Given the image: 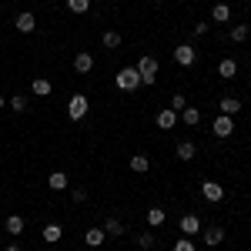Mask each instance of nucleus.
<instances>
[{
	"label": "nucleus",
	"instance_id": "0eeeda50",
	"mask_svg": "<svg viewBox=\"0 0 251 251\" xmlns=\"http://www.w3.org/2000/svg\"><path fill=\"white\" fill-rule=\"evenodd\" d=\"M14 27H17L20 34H34V30H37V17H34L30 10H20L17 17H14Z\"/></svg>",
	"mask_w": 251,
	"mask_h": 251
},
{
	"label": "nucleus",
	"instance_id": "6e6552de",
	"mask_svg": "<svg viewBox=\"0 0 251 251\" xmlns=\"http://www.w3.org/2000/svg\"><path fill=\"white\" fill-rule=\"evenodd\" d=\"M154 121H157V127H161V131H171L174 124L181 121V117H177V111H171V107H161Z\"/></svg>",
	"mask_w": 251,
	"mask_h": 251
},
{
	"label": "nucleus",
	"instance_id": "72a5a7b5",
	"mask_svg": "<svg viewBox=\"0 0 251 251\" xmlns=\"http://www.w3.org/2000/svg\"><path fill=\"white\" fill-rule=\"evenodd\" d=\"M3 251H20V245H7V248H3Z\"/></svg>",
	"mask_w": 251,
	"mask_h": 251
},
{
	"label": "nucleus",
	"instance_id": "7ed1b4c3",
	"mask_svg": "<svg viewBox=\"0 0 251 251\" xmlns=\"http://www.w3.org/2000/svg\"><path fill=\"white\" fill-rule=\"evenodd\" d=\"M137 74H141V84H144V87H151L157 80V60L151 57V54H144V57L137 60Z\"/></svg>",
	"mask_w": 251,
	"mask_h": 251
},
{
	"label": "nucleus",
	"instance_id": "1a4fd4ad",
	"mask_svg": "<svg viewBox=\"0 0 251 251\" xmlns=\"http://www.w3.org/2000/svg\"><path fill=\"white\" fill-rule=\"evenodd\" d=\"M177 228H181V234H198L201 231V221H198V214H181V221H177Z\"/></svg>",
	"mask_w": 251,
	"mask_h": 251
},
{
	"label": "nucleus",
	"instance_id": "20e7f679",
	"mask_svg": "<svg viewBox=\"0 0 251 251\" xmlns=\"http://www.w3.org/2000/svg\"><path fill=\"white\" fill-rule=\"evenodd\" d=\"M201 198H204L208 204L225 201V184H221V181H201Z\"/></svg>",
	"mask_w": 251,
	"mask_h": 251
},
{
	"label": "nucleus",
	"instance_id": "6ab92c4d",
	"mask_svg": "<svg viewBox=\"0 0 251 251\" xmlns=\"http://www.w3.org/2000/svg\"><path fill=\"white\" fill-rule=\"evenodd\" d=\"M131 171L134 174H148L151 171V157L148 154H131Z\"/></svg>",
	"mask_w": 251,
	"mask_h": 251
},
{
	"label": "nucleus",
	"instance_id": "9d476101",
	"mask_svg": "<svg viewBox=\"0 0 251 251\" xmlns=\"http://www.w3.org/2000/svg\"><path fill=\"white\" fill-rule=\"evenodd\" d=\"M218 77H221V80H234V77H238V60L225 57L221 64H218Z\"/></svg>",
	"mask_w": 251,
	"mask_h": 251
},
{
	"label": "nucleus",
	"instance_id": "f704fd0d",
	"mask_svg": "<svg viewBox=\"0 0 251 251\" xmlns=\"http://www.w3.org/2000/svg\"><path fill=\"white\" fill-rule=\"evenodd\" d=\"M3 107H7V97H0V111H3Z\"/></svg>",
	"mask_w": 251,
	"mask_h": 251
},
{
	"label": "nucleus",
	"instance_id": "dca6fc26",
	"mask_svg": "<svg viewBox=\"0 0 251 251\" xmlns=\"http://www.w3.org/2000/svg\"><path fill=\"white\" fill-rule=\"evenodd\" d=\"M24 228H27V221H24L20 214H10V218L3 221V231L7 234H24Z\"/></svg>",
	"mask_w": 251,
	"mask_h": 251
},
{
	"label": "nucleus",
	"instance_id": "bb28decb",
	"mask_svg": "<svg viewBox=\"0 0 251 251\" xmlns=\"http://www.w3.org/2000/svg\"><path fill=\"white\" fill-rule=\"evenodd\" d=\"M248 34H251L248 24H234V27H231V40H234V44H245V40H248Z\"/></svg>",
	"mask_w": 251,
	"mask_h": 251
},
{
	"label": "nucleus",
	"instance_id": "7c9ffc66",
	"mask_svg": "<svg viewBox=\"0 0 251 251\" xmlns=\"http://www.w3.org/2000/svg\"><path fill=\"white\" fill-rule=\"evenodd\" d=\"M171 251H198V245H194L191 238L184 234V238H177V241H174V248H171Z\"/></svg>",
	"mask_w": 251,
	"mask_h": 251
},
{
	"label": "nucleus",
	"instance_id": "2f4dec72",
	"mask_svg": "<svg viewBox=\"0 0 251 251\" xmlns=\"http://www.w3.org/2000/svg\"><path fill=\"white\" fill-rule=\"evenodd\" d=\"M208 30H211V24H208V20H198V24H194V34H198V37H204Z\"/></svg>",
	"mask_w": 251,
	"mask_h": 251
},
{
	"label": "nucleus",
	"instance_id": "b1692460",
	"mask_svg": "<svg viewBox=\"0 0 251 251\" xmlns=\"http://www.w3.org/2000/svg\"><path fill=\"white\" fill-rule=\"evenodd\" d=\"M30 91H34L37 97H47L50 91H54V84H50L47 77H34V84H30Z\"/></svg>",
	"mask_w": 251,
	"mask_h": 251
},
{
	"label": "nucleus",
	"instance_id": "f257e3e1",
	"mask_svg": "<svg viewBox=\"0 0 251 251\" xmlns=\"http://www.w3.org/2000/svg\"><path fill=\"white\" fill-rule=\"evenodd\" d=\"M114 84L121 91H137L141 87V74H137V67H121L114 74Z\"/></svg>",
	"mask_w": 251,
	"mask_h": 251
},
{
	"label": "nucleus",
	"instance_id": "aec40b11",
	"mask_svg": "<svg viewBox=\"0 0 251 251\" xmlns=\"http://www.w3.org/2000/svg\"><path fill=\"white\" fill-rule=\"evenodd\" d=\"M211 20L214 24H228V20H231V7H228V3H214L211 7Z\"/></svg>",
	"mask_w": 251,
	"mask_h": 251
},
{
	"label": "nucleus",
	"instance_id": "4be33fe9",
	"mask_svg": "<svg viewBox=\"0 0 251 251\" xmlns=\"http://www.w3.org/2000/svg\"><path fill=\"white\" fill-rule=\"evenodd\" d=\"M177 117H181L188 127H198V124H201V111H198V107H191V104H188V107H184V111H181Z\"/></svg>",
	"mask_w": 251,
	"mask_h": 251
},
{
	"label": "nucleus",
	"instance_id": "f8f14e48",
	"mask_svg": "<svg viewBox=\"0 0 251 251\" xmlns=\"http://www.w3.org/2000/svg\"><path fill=\"white\" fill-rule=\"evenodd\" d=\"M74 71H77V74H91V71H94V54L80 50L77 57H74Z\"/></svg>",
	"mask_w": 251,
	"mask_h": 251
},
{
	"label": "nucleus",
	"instance_id": "393cba45",
	"mask_svg": "<svg viewBox=\"0 0 251 251\" xmlns=\"http://www.w3.org/2000/svg\"><path fill=\"white\" fill-rule=\"evenodd\" d=\"M100 44H104L107 50H117V47H121V34H117V30H104V37H100Z\"/></svg>",
	"mask_w": 251,
	"mask_h": 251
},
{
	"label": "nucleus",
	"instance_id": "f03ea898",
	"mask_svg": "<svg viewBox=\"0 0 251 251\" xmlns=\"http://www.w3.org/2000/svg\"><path fill=\"white\" fill-rule=\"evenodd\" d=\"M87 111H91L87 94H71V100H67V117H71V121H84Z\"/></svg>",
	"mask_w": 251,
	"mask_h": 251
},
{
	"label": "nucleus",
	"instance_id": "473e14b6",
	"mask_svg": "<svg viewBox=\"0 0 251 251\" xmlns=\"http://www.w3.org/2000/svg\"><path fill=\"white\" fill-rule=\"evenodd\" d=\"M71 198L80 204V201H87V191H84V188H74V191H71Z\"/></svg>",
	"mask_w": 251,
	"mask_h": 251
},
{
	"label": "nucleus",
	"instance_id": "c756f323",
	"mask_svg": "<svg viewBox=\"0 0 251 251\" xmlns=\"http://www.w3.org/2000/svg\"><path fill=\"white\" fill-rule=\"evenodd\" d=\"M168 107H171V111H177V114H181V111H184V107H188V97L181 94V91H177V94H171V104H168Z\"/></svg>",
	"mask_w": 251,
	"mask_h": 251
},
{
	"label": "nucleus",
	"instance_id": "f3484780",
	"mask_svg": "<svg viewBox=\"0 0 251 251\" xmlns=\"http://www.w3.org/2000/svg\"><path fill=\"white\" fill-rule=\"evenodd\" d=\"M144 218H148V228H161V225L168 221V211H164V208H148Z\"/></svg>",
	"mask_w": 251,
	"mask_h": 251
},
{
	"label": "nucleus",
	"instance_id": "2eb2a0df",
	"mask_svg": "<svg viewBox=\"0 0 251 251\" xmlns=\"http://www.w3.org/2000/svg\"><path fill=\"white\" fill-rule=\"evenodd\" d=\"M218 107H221V114L234 117V114H238V111H241V100H238V97H234V94H228V97H221V100H218Z\"/></svg>",
	"mask_w": 251,
	"mask_h": 251
},
{
	"label": "nucleus",
	"instance_id": "e433bc0d",
	"mask_svg": "<svg viewBox=\"0 0 251 251\" xmlns=\"http://www.w3.org/2000/svg\"><path fill=\"white\" fill-rule=\"evenodd\" d=\"M44 251H50V248H44Z\"/></svg>",
	"mask_w": 251,
	"mask_h": 251
},
{
	"label": "nucleus",
	"instance_id": "c85d7f7f",
	"mask_svg": "<svg viewBox=\"0 0 251 251\" xmlns=\"http://www.w3.org/2000/svg\"><path fill=\"white\" fill-rule=\"evenodd\" d=\"M67 10L71 14H87L91 10V0H67Z\"/></svg>",
	"mask_w": 251,
	"mask_h": 251
},
{
	"label": "nucleus",
	"instance_id": "5701e85b",
	"mask_svg": "<svg viewBox=\"0 0 251 251\" xmlns=\"http://www.w3.org/2000/svg\"><path fill=\"white\" fill-rule=\"evenodd\" d=\"M221 241H225V228H208V231H204V245H208V248H218V245H221Z\"/></svg>",
	"mask_w": 251,
	"mask_h": 251
},
{
	"label": "nucleus",
	"instance_id": "a878e982",
	"mask_svg": "<svg viewBox=\"0 0 251 251\" xmlns=\"http://www.w3.org/2000/svg\"><path fill=\"white\" fill-rule=\"evenodd\" d=\"M157 245V238H154V231H141L137 234V248H144V251H151Z\"/></svg>",
	"mask_w": 251,
	"mask_h": 251
},
{
	"label": "nucleus",
	"instance_id": "ddd939ff",
	"mask_svg": "<svg viewBox=\"0 0 251 251\" xmlns=\"http://www.w3.org/2000/svg\"><path fill=\"white\" fill-rule=\"evenodd\" d=\"M40 238H44L47 245H57L60 238H64V228H60L57 221H50V225H44V231H40Z\"/></svg>",
	"mask_w": 251,
	"mask_h": 251
},
{
	"label": "nucleus",
	"instance_id": "423d86ee",
	"mask_svg": "<svg viewBox=\"0 0 251 251\" xmlns=\"http://www.w3.org/2000/svg\"><path fill=\"white\" fill-rule=\"evenodd\" d=\"M211 131H214V137H231L234 134V117L218 114V117H214V124H211Z\"/></svg>",
	"mask_w": 251,
	"mask_h": 251
},
{
	"label": "nucleus",
	"instance_id": "39448f33",
	"mask_svg": "<svg viewBox=\"0 0 251 251\" xmlns=\"http://www.w3.org/2000/svg\"><path fill=\"white\" fill-rule=\"evenodd\" d=\"M194 60H198V50H194L191 44H177L174 47V64L177 67H194Z\"/></svg>",
	"mask_w": 251,
	"mask_h": 251
},
{
	"label": "nucleus",
	"instance_id": "c9c22d12",
	"mask_svg": "<svg viewBox=\"0 0 251 251\" xmlns=\"http://www.w3.org/2000/svg\"><path fill=\"white\" fill-rule=\"evenodd\" d=\"M157 3H164V0H157Z\"/></svg>",
	"mask_w": 251,
	"mask_h": 251
},
{
	"label": "nucleus",
	"instance_id": "a211bd4d",
	"mask_svg": "<svg viewBox=\"0 0 251 251\" xmlns=\"http://www.w3.org/2000/svg\"><path fill=\"white\" fill-rule=\"evenodd\" d=\"M100 228H104V234H107V238H121V234H124V221H121V218H107Z\"/></svg>",
	"mask_w": 251,
	"mask_h": 251
},
{
	"label": "nucleus",
	"instance_id": "cd10ccee",
	"mask_svg": "<svg viewBox=\"0 0 251 251\" xmlns=\"http://www.w3.org/2000/svg\"><path fill=\"white\" fill-rule=\"evenodd\" d=\"M7 104H10V111H17V114H24V111H27V97H24V94L7 97Z\"/></svg>",
	"mask_w": 251,
	"mask_h": 251
},
{
	"label": "nucleus",
	"instance_id": "9b49d317",
	"mask_svg": "<svg viewBox=\"0 0 251 251\" xmlns=\"http://www.w3.org/2000/svg\"><path fill=\"white\" fill-rule=\"evenodd\" d=\"M47 188H50V191H67L71 181H67V174H64V171H50V174H47Z\"/></svg>",
	"mask_w": 251,
	"mask_h": 251
},
{
	"label": "nucleus",
	"instance_id": "412c9836",
	"mask_svg": "<svg viewBox=\"0 0 251 251\" xmlns=\"http://www.w3.org/2000/svg\"><path fill=\"white\" fill-rule=\"evenodd\" d=\"M174 154H177V161H194V154H198V148H194L191 141H181V144L174 148Z\"/></svg>",
	"mask_w": 251,
	"mask_h": 251
},
{
	"label": "nucleus",
	"instance_id": "4468645a",
	"mask_svg": "<svg viewBox=\"0 0 251 251\" xmlns=\"http://www.w3.org/2000/svg\"><path fill=\"white\" fill-rule=\"evenodd\" d=\"M104 241H107L104 228H87V231H84V245H87V248H100Z\"/></svg>",
	"mask_w": 251,
	"mask_h": 251
}]
</instances>
